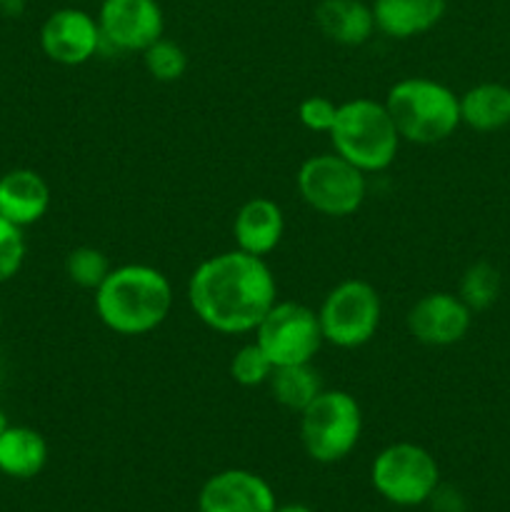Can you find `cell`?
Instances as JSON below:
<instances>
[{
  "instance_id": "obj_1",
  "label": "cell",
  "mask_w": 510,
  "mask_h": 512,
  "mask_svg": "<svg viewBox=\"0 0 510 512\" xmlns=\"http://www.w3.org/2000/svg\"><path fill=\"white\" fill-rule=\"evenodd\" d=\"M188 303L195 318L223 335L253 333L278 303V285L265 258L225 250L203 260L188 280Z\"/></svg>"
},
{
  "instance_id": "obj_2",
  "label": "cell",
  "mask_w": 510,
  "mask_h": 512,
  "mask_svg": "<svg viewBox=\"0 0 510 512\" xmlns=\"http://www.w3.org/2000/svg\"><path fill=\"white\" fill-rule=\"evenodd\" d=\"M173 310V285L163 270L143 263L113 268L95 290V313L115 335L138 338L158 330Z\"/></svg>"
},
{
  "instance_id": "obj_3",
  "label": "cell",
  "mask_w": 510,
  "mask_h": 512,
  "mask_svg": "<svg viewBox=\"0 0 510 512\" xmlns=\"http://www.w3.org/2000/svg\"><path fill=\"white\" fill-rule=\"evenodd\" d=\"M385 108L393 118L400 140L435 145L448 140L460 125V98L430 78H403L390 85Z\"/></svg>"
},
{
  "instance_id": "obj_4",
  "label": "cell",
  "mask_w": 510,
  "mask_h": 512,
  "mask_svg": "<svg viewBox=\"0 0 510 512\" xmlns=\"http://www.w3.org/2000/svg\"><path fill=\"white\" fill-rule=\"evenodd\" d=\"M328 138L333 143V153H338L363 173L388 170L398 158V130L385 103L373 98L340 103Z\"/></svg>"
},
{
  "instance_id": "obj_5",
  "label": "cell",
  "mask_w": 510,
  "mask_h": 512,
  "mask_svg": "<svg viewBox=\"0 0 510 512\" xmlns=\"http://www.w3.org/2000/svg\"><path fill=\"white\" fill-rule=\"evenodd\" d=\"M363 433V410L348 390H320L300 413V440L315 463L348 458Z\"/></svg>"
},
{
  "instance_id": "obj_6",
  "label": "cell",
  "mask_w": 510,
  "mask_h": 512,
  "mask_svg": "<svg viewBox=\"0 0 510 512\" xmlns=\"http://www.w3.org/2000/svg\"><path fill=\"white\" fill-rule=\"evenodd\" d=\"M295 185L308 208L328 218H348L360 210L368 195V180L360 168L338 153L313 155L300 165Z\"/></svg>"
},
{
  "instance_id": "obj_7",
  "label": "cell",
  "mask_w": 510,
  "mask_h": 512,
  "mask_svg": "<svg viewBox=\"0 0 510 512\" xmlns=\"http://www.w3.org/2000/svg\"><path fill=\"white\" fill-rule=\"evenodd\" d=\"M383 318L380 295L368 280L350 278L335 285L318 308L325 343L335 348H363L375 338Z\"/></svg>"
},
{
  "instance_id": "obj_8",
  "label": "cell",
  "mask_w": 510,
  "mask_h": 512,
  "mask_svg": "<svg viewBox=\"0 0 510 512\" xmlns=\"http://www.w3.org/2000/svg\"><path fill=\"white\" fill-rule=\"evenodd\" d=\"M255 333V343L263 348L275 368L313 363L323 340L318 310L293 300H278L265 313Z\"/></svg>"
},
{
  "instance_id": "obj_9",
  "label": "cell",
  "mask_w": 510,
  "mask_h": 512,
  "mask_svg": "<svg viewBox=\"0 0 510 512\" xmlns=\"http://www.w3.org/2000/svg\"><path fill=\"white\" fill-rule=\"evenodd\" d=\"M370 480L388 503L410 508L433 498L440 483V470L433 455L420 445L393 443L373 460Z\"/></svg>"
},
{
  "instance_id": "obj_10",
  "label": "cell",
  "mask_w": 510,
  "mask_h": 512,
  "mask_svg": "<svg viewBox=\"0 0 510 512\" xmlns=\"http://www.w3.org/2000/svg\"><path fill=\"white\" fill-rule=\"evenodd\" d=\"M100 35L123 53H143L163 38L165 15L158 0H103L98 10Z\"/></svg>"
},
{
  "instance_id": "obj_11",
  "label": "cell",
  "mask_w": 510,
  "mask_h": 512,
  "mask_svg": "<svg viewBox=\"0 0 510 512\" xmlns=\"http://www.w3.org/2000/svg\"><path fill=\"white\" fill-rule=\"evenodd\" d=\"M103 35L98 18L80 8H58L40 25V50L58 65H83L98 53Z\"/></svg>"
},
{
  "instance_id": "obj_12",
  "label": "cell",
  "mask_w": 510,
  "mask_h": 512,
  "mask_svg": "<svg viewBox=\"0 0 510 512\" xmlns=\"http://www.w3.org/2000/svg\"><path fill=\"white\" fill-rule=\"evenodd\" d=\"M408 330L418 343L445 348L468 335L473 310L453 293H428L408 310Z\"/></svg>"
},
{
  "instance_id": "obj_13",
  "label": "cell",
  "mask_w": 510,
  "mask_h": 512,
  "mask_svg": "<svg viewBox=\"0 0 510 512\" xmlns=\"http://www.w3.org/2000/svg\"><path fill=\"white\" fill-rule=\"evenodd\" d=\"M200 512H275V493L250 470H223L205 480L198 495Z\"/></svg>"
},
{
  "instance_id": "obj_14",
  "label": "cell",
  "mask_w": 510,
  "mask_h": 512,
  "mask_svg": "<svg viewBox=\"0 0 510 512\" xmlns=\"http://www.w3.org/2000/svg\"><path fill=\"white\" fill-rule=\"evenodd\" d=\"M50 208V185L30 168H15L0 175V215L18 228L45 218Z\"/></svg>"
},
{
  "instance_id": "obj_15",
  "label": "cell",
  "mask_w": 510,
  "mask_h": 512,
  "mask_svg": "<svg viewBox=\"0 0 510 512\" xmlns=\"http://www.w3.org/2000/svg\"><path fill=\"white\" fill-rule=\"evenodd\" d=\"M285 233V215L275 200L250 198L240 205L233 220L235 248L265 258L280 245Z\"/></svg>"
},
{
  "instance_id": "obj_16",
  "label": "cell",
  "mask_w": 510,
  "mask_h": 512,
  "mask_svg": "<svg viewBox=\"0 0 510 512\" xmlns=\"http://www.w3.org/2000/svg\"><path fill=\"white\" fill-rule=\"evenodd\" d=\"M375 30L395 40H408L433 30L443 20L448 0H373Z\"/></svg>"
},
{
  "instance_id": "obj_17",
  "label": "cell",
  "mask_w": 510,
  "mask_h": 512,
  "mask_svg": "<svg viewBox=\"0 0 510 512\" xmlns=\"http://www.w3.org/2000/svg\"><path fill=\"white\" fill-rule=\"evenodd\" d=\"M315 23L325 38L340 45H363L375 33L373 8L363 0H320Z\"/></svg>"
},
{
  "instance_id": "obj_18",
  "label": "cell",
  "mask_w": 510,
  "mask_h": 512,
  "mask_svg": "<svg viewBox=\"0 0 510 512\" xmlns=\"http://www.w3.org/2000/svg\"><path fill=\"white\" fill-rule=\"evenodd\" d=\"M48 463V443L43 435L25 425H10L0 435V473L8 478H35Z\"/></svg>"
},
{
  "instance_id": "obj_19",
  "label": "cell",
  "mask_w": 510,
  "mask_h": 512,
  "mask_svg": "<svg viewBox=\"0 0 510 512\" xmlns=\"http://www.w3.org/2000/svg\"><path fill=\"white\" fill-rule=\"evenodd\" d=\"M460 123L478 133H493L510 123V88L503 83H480L460 95Z\"/></svg>"
},
{
  "instance_id": "obj_20",
  "label": "cell",
  "mask_w": 510,
  "mask_h": 512,
  "mask_svg": "<svg viewBox=\"0 0 510 512\" xmlns=\"http://www.w3.org/2000/svg\"><path fill=\"white\" fill-rule=\"evenodd\" d=\"M268 385L275 403L283 405L285 410L298 415L303 413V410L318 398L320 390H323V380H320L318 370L313 368V363L283 365V368H275L273 375H270Z\"/></svg>"
},
{
  "instance_id": "obj_21",
  "label": "cell",
  "mask_w": 510,
  "mask_h": 512,
  "mask_svg": "<svg viewBox=\"0 0 510 512\" xmlns=\"http://www.w3.org/2000/svg\"><path fill=\"white\" fill-rule=\"evenodd\" d=\"M500 295V273L495 265L485 263H473L465 270L463 280H460L458 298L468 305L473 313H483L490 305H495Z\"/></svg>"
},
{
  "instance_id": "obj_22",
  "label": "cell",
  "mask_w": 510,
  "mask_h": 512,
  "mask_svg": "<svg viewBox=\"0 0 510 512\" xmlns=\"http://www.w3.org/2000/svg\"><path fill=\"white\" fill-rule=\"evenodd\" d=\"M110 270L113 268H110L108 255L100 248H93V245L73 248L68 253V258H65V275L70 278V283L83 290H93V293L108 278Z\"/></svg>"
},
{
  "instance_id": "obj_23",
  "label": "cell",
  "mask_w": 510,
  "mask_h": 512,
  "mask_svg": "<svg viewBox=\"0 0 510 512\" xmlns=\"http://www.w3.org/2000/svg\"><path fill=\"white\" fill-rule=\"evenodd\" d=\"M143 63L150 78L158 83H175L188 70V53L175 40L160 38L143 50Z\"/></svg>"
},
{
  "instance_id": "obj_24",
  "label": "cell",
  "mask_w": 510,
  "mask_h": 512,
  "mask_svg": "<svg viewBox=\"0 0 510 512\" xmlns=\"http://www.w3.org/2000/svg\"><path fill=\"white\" fill-rule=\"evenodd\" d=\"M273 370L275 365L270 363V358L263 353V348L255 340L235 350L233 360H230V378L238 385H243V388L265 385L270 380V375H273Z\"/></svg>"
},
{
  "instance_id": "obj_25",
  "label": "cell",
  "mask_w": 510,
  "mask_h": 512,
  "mask_svg": "<svg viewBox=\"0 0 510 512\" xmlns=\"http://www.w3.org/2000/svg\"><path fill=\"white\" fill-rule=\"evenodd\" d=\"M25 253H28V245H25L23 228L8 223L0 215V285L8 283L20 273L25 263Z\"/></svg>"
},
{
  "instance_id": "obj_26",
  "label": "cell",
  "mask_w": 510,
  "mask_h": 512,
  "mask_svg": "<svg viewBox=\"0 0 510 512\" xmlns=\"http://www.w3.org/2000/svg\"><path fill=\"white\" fill-rule=\"evenodd\" d=\"M335 113H338V103H333L325 95H308L305 100H300L298 105V118L303 123V128H308L310 133H330L335 123Z\"/></svg>"
},
{
  "instance_id": "obj_27",
  "label": "cell",
  "mask_w": 510,
  "mask_h": 512,
  "mask_svg": "<svg viewBox=\"0 0 510 512\" xmlns=\"http://www.w3.org/2000/svg\"><path fill=\"white\" fill-rule=\"evenodd\" d=\"M275 512H315V510H310L308 505L290 503V505H283V508H275Z\"/></svg>"
},
{
  "instance_id": "obj_28",
  "label": "cell",
  "mask_w": 510,
  "mask_h": 512,
  "mask_svg": "<svg viewBox=\"0 0 510 512\" xmlns=\"http://www.w3.org/2000/svg\"><path fill=\"white\" fill-rule=\"evenodd\" d=\"M8 428H10V423H8V415H5L3 410H0V435H3L5 430H8Z\"/></svg>"
},
{
  "instance_id": "obj_29",
  "label": "cell",
  "mask_w": 510,
  "mask_h": 512,
  "mask_svg": "<svg viewBox=\"0 0 510 512\" xmlns=\"http://www.w3.org/2000/svg\"><path fill=\"white\" fill-rule=\"evenodd\" d=\"M0 325H3V305H0Z\"/></svg>"
},
{
  "instance_id": "obj_30",
  "label": "cell",
  "mask_w": 510,
  "mask_h": 512,
  "mask_svg": "<svg viewBox=\"0 0 510 512\" xmlns=\"http://www.w3.org/2000/svg\"><path fill=\"white\" fill-rule=\"evenodd\" d=\"M0 3H3V5H5V3H10V0H0Z\"/></svg>"
}]
</instances>
